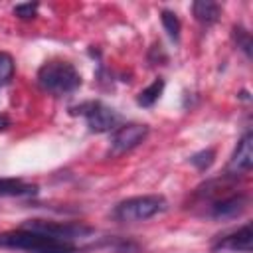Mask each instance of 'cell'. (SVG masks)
I'll return each instance as SVG.
<instances>
[{
    "label": "cell",
    "instance_id": "cell-1",
    "mask_svg": "<svg viewBox=\"0 0 253 253\" xmlns=\"http://www.w3.org/2000/svg\"><path fill=\"white\" fill-rule=\"evenodd\" d=\"M0 249H16L24 253H77L75 243L63 241L28 227L2 231L0 233Z\"/></svg>",
    "mask_w": 253,
    "mask_h": 253
},
{
    "label": "cell",
    "instance_id": "cell-2",
    "mask_svg": "<svg viewBox=\"0 0 253 253\" xmlns=\"http://www.w3.org/2000/svg\"><path fill=\"white\" fill-rule=\"evenodd\" d=\"M38 85L42 87V91L61 97L81 87V73L75 69L73 63L53 59L38 69Z\"/></svg>",
    "mask_w": 253,
    "mask_h": 253
},
{
    "label": "cell",
    "instance_id": "cell-3",
    "mask_svg": "<svg viewBox=\"0 0 253 253\" xmlns=\"http://www.w3.org/2000/svg\"><path fill=\"white\" fill-rule=\"evenodd\" d=\"M168 202L164 196L158 194H146V196H134L119 202L113 210V217L117 221L125 223H136V221H146L166 210Z\"/></svg>",
    "mask_w": 253,
    "mask_h": 253
},
{
    "label": "cell",
    "instance_id": "cell-4",
    "mask_svg": "<svg viewBox=\"0 0 253 253\" xmlns=\"http://www.w3.org/2000/svg\"><path fill=\"white\" fill-rule=\"evenodd\" d=\"M73 115H81L89 126L91 132H109V130H115V126L119 125L121 117L119 113L101 103V101H89V103H81L77 107H71L69 109Z\"/></svg>",
    "mask_w": 253,
    "mask_h": 253
},
{
    "label": "cell",
    "instance_id": "cell-5",
    "mask_svg": "<svg viewBox=\"0 0 253 253\" xmlns=\"http://www.w3.org/2000/svg\"><path fill=\"white\" fill-rule=\"evenodd\" d=\"M22 227L63 239V241H75L81 237H89L95 233V229L87 223H79V221H51V219H28L24 221Z\"/></svg>",
    "mask_w": 253,
    "mask_h": 253
},
{
    "label": "cell",
    "instance_id": "cell-6",
    "mask_svg": "<svg viewBox=\"0 0 253 253\" xmlns=\"http://www.w3.org/2000/svg\"><path fill=\"white\" fill-rule=\"evenodd\" d=\"M148 136V126L140 125V123H128L123 125L119 128L113 130L111 134V144H109V152L111 156H121L125 152H130L132 148H136L144 138Z\"/></svg>",
    "mask_w": 253,
    "mask_h": 253
},
{
    "label": "cell",
    "instance_id": "cell-7",
    "mask_svg": "<svg viewBox=\"0 0 253 253\" xmlns=\"http://www.w3.org/2000/svg\"><path fill=\"white\" fill-rule=\"evenodd\" d=\"M251 245H253V231H251V223L241 225L239 229L219 237L213 245L211 251H233V253H251Z\"/></svg>",
    "mask_w": 253,
    "mask_h": 253
},
{
    "label": "cell",
    "instance_id": "cell-8",
    "mask_svg": "<svg viewBox=\"0 0 253 253\" xmlns=\"http://www.w3.org/2000/svg\"><path fill=\"white\" fill-rule=\"evenodd\" d=\"M247 208V196L245 194H231L227 198L217 200L211 206L210 215L213 219H233L237 215H241Z\"/></svg>",
    "mask_w": 253,
    "mask_h": 253
},
{
    "label": "cell",
    "instance_id": "cell-9",
    "mask_svg": "<svg viewBox=\"0 0 253 253\" xmlns=\"http://www.w3.org/2000/svg\"><path fill=\"white\" fill-rule=\"evenodd\" d=\"M251 164H253V136H251V132H245L239 138V142L231 154L229 168L233 172H249Z\"/></svg>",
    "mask_w": 253,
    "mask_h": 253
},
{
    "label": "cell",
    "instance_id": "cell-10",
    "mask_svg": "<svg viewBox=\"0 0 253 253\" xmlns=\"http://www.w3.org/2000/svg\"><path fill=\"white\" fill-rule=\"evenodd\" d=\"M38 186L20 178H0V198H24L36 196Z\"/></svg>",
    "mask_w": 253,
    "mask_h": 253
},
{
    "label": "cell",
    "instance_id": "cell-11",
    "mask_svg": "<svg viewBox=\"0 0 253 253\" xmlns=\"http://www.w3.org/2000/svg\"><path fill=\"white\" fill-rule=\"evenodd\" d=\"M192 12L196 16L198 22L210 26V24H215L219 20V14H221V8L219 4L215 2H210V0H198L192 4Z\"/></svg>",
    "mask_w": 253,
    "mask_h": 253
},
{
    "label": "cell",
    "instance_id": "cell-12",
    "mask_svg": "<svg viewBox=\"0 0 253 253\" xmlns=\"http://www.w3.org/2000/svg\"><path fill=\"white\" fill-rule=\"evenodd\" d=\"M162 91H164V79L162 77H156L148 87H144L140 93H138V97H136V103L140 105V107H152L158 99H160V95H162Z\"/></svg>",
    "mask_w": 253,
    "mask_h": 253
},
{
    "label": "cell",
    "instance_id": "cell-13",
    "mask_svg": "<svg viewBox=\"0 0 253 253\" xmlns=\"http://www.w3.org/2000/svg\"><path fill=\"white\" fill-rule=\"evenodd\" d=\"M160 22L164 26V32L172 38V40H178L180 38V30H182V24L178 20V16L170 10H162L160 12Z\"/></svg>",
    "mask_w": 253,
    "mask_h": 253
},
{
    "label": "cell",
    "instance_id": "cell-14",
    "mask_svg": "<svg viewBox=\"0 0 253 253\" xmlns=\"http://www.w3.org/2000/svg\"><path fill=\"white\" fill-rule=\"evenodd\" d=\"M14 77V59L10 53L0 51V87L8 85Z\"/></svg>",
    "mask_w": 253,
    "mask_h": 253
},
{
    "label": "cell",
    "instance_id": "cell-15",
    "mask_svg": "<svg viewBox=\"0 0 253 253\" xmlns=\"http://www.w3.org/2000/svg\"><path fill=\"white\" fill-rule=\"evenodd\" d=\"M213 158H215V152L211 148H208V150H200V152L192 154L190 156V164H194L200 172H204L213 164Z\"/></svg>",
    "mask_w": 253,
    "mask_h": 253
},
{
    "label": "cell",
    "instance_id": "cell-16",
    "mask_svg": "<svg viewBox=\"0 0 253 253\" xmlns=\"http://www.w3.org/2000/svg\"><path fill=\"white\" fill-rule=\"evenodd\" d=\"M38 8H40L38 2H22V4L14 6V16H18L22 20H28V18H34L38 14Z\"/></svg>",
    "mask_w": 253,
    "mask_h": 253
},
{
    "label": "cell",
    "instance_id": "cell-17",
    "mask_svg": "<svg viewBox=\"0 0 253 253\" xmlns=\"http://www.w3.org/2000/svg\"><path fill=\"white\" fill-rule=\"evenodd\" d=\"M10 126V119L6 117V115H0V130H4V128H8Z\"/></svg>",
    "mask_w": 253,
    "mask_h": 253
}]
</instances>
